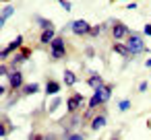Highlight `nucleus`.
I'll return each mask as SVG.
<instances>
[{"label":"nucleus","mask_w":151,"mask_h":140,"mask_svg":"<svg viewBox=\"0 0 151 140\" xmlns=\"http://www.w3.org/2000/svg\"><path fill=\"white\" fill-rule=\"evenodd\" d=\"M124 43H126V48H128V52H130V56H132V58L149 52V48L145 45V41H143L141 33H137V31H130V33H128V37L124 39Z\"/></svg>","instance_id":"nucleus-1"},{"label":"nucleus","mask_w":151,"mask_h":140,"mask_svg":"<svg viewBox=\"0 0 151 140\" xmlns=\"http://www.w3.org/2000/svg\"><path fill=\"white\" fill-rule=\"evenodd\" d=\"M66 39L62 35H56L54 41L50 43V60L52 62H58V60H64L66 58Z\"/></svg>","instance_id":"nucleus-2"},{"label":"nucleus","mask_w":151,"mask_h":140,"mask_svg":"<svg viewBox=\"0 0 151 140\" xmlns=\"http://www.w3.org/2000/svg\"><path fill=\"white\" fill-rule=\"evenodd\" d=\"M23 45H25L23 35H17V37H15V39H13L9 45H4V48H2V52H0V58H2V62H6V60H9L13 54H17V52H19Z\"/></svg>","instance_id":"nucleus-3"},{"label":"nucleus","mask_w":151,"mask_h":140,"mask_svg":"<svg viewBox=\"0 0 151 140\" xmlns=\"http://www.w3.org/2000/svg\"><path fill=\"white\" fill-rule=\"evenodd\" d=\"M110 33H112V39L114 41H124L128 37L130 29L124 23H120V21H110Z\"/></svg>","instance_id":"nucleus-4"},{"label":"nucleus","mask_w":151,"mask_h":140,"mask_svg":"<svg viewBox=\"0 0 151 140\" xmlns=\"http://www.w3.org/2000/svg\"><path fill=\"white\" fill-rule=\"evenodd\" d=\"M70 31H73V35H77V37H89V31H91V25L85 21V19H75L70 25Z\"/></svg>","instance_id":"nucleus-5"},{"label":"nucleus","mask_w":151,"mask_h":140,"mask_svg":"<svg viewBox=\"0 0 151 140\" xmlns=\"http://www.w3.org/2000/svg\"><path fill=\"white\" fill-rule=\"evenodd\" d=\"M83 103H85V97H83L81 93H73V95L66 99V111H68V113H81Z\"/></svg>","instance_id":"nucleus-6"},{"label":"nucleus","mask_w":151,"mask_h":140,"mask_svg":"<svg viewBox=\"0 0 151 140\" xmlns=\"http://www.w3.org/2000/svg\"><path fill=\"white\" fill-rule=\"evenodd\" d=\"M6 82H9V87H11V93H17V91L23 89V85H25V76H23L21 70H13V72L9 74Z\"/></svg>","instance_id":"nucleus-7"},{"label":"nucleus","mask_w":151,"mask_h":140,"mask_svg":"<svg viewBox=\"0 0 151 140\" xmlns=\"http://www.w3.org/2000/svg\"><path fill=\"white\" fill-rule=\"evenodd\" d=\"M106 124H108V111H106V107H99V113L93 115V119L89 122V128L95 132V130H101Z\"/></svg>","instance_id":"nucleus-8"},{"label":"nucleus","mask_w":151,"mask_h":140,"mask_svg":"<svg viewBox=\"0 0 151 140\" xmlns=\"http://www.w3.org/2000/svg\"><path fill=\"white\" fill-rule=\"evenodd\" d=\"M93 91H95V93H97V95L101 97V101H104V103H108V101L112 99V91H114V85H112V82H104L101 87H97V89H93Z\"/></svg>","instance_id":"nucleus-9"},{"label":"nucleus","mask_w":151,"mask_h":140,"mask_svg":"<svg viewBox=\"0 0 151 140\" xmlns=\"http://www.w3.org/2000/svg\"><path fill=\"white\" fill-rule=\"evenodd\" d=\"M112 52H114L116 56H122L124 60H130V58H132L124 41H114V43H112Z\"/></svg>","instance_id":"nucleus-10"},{"label":"nucleus","mask_w":151,"mask_h":140,"mask_svg":"<svg viewBox=\"0 0 151 140\" xmlns=\"http://www.w3.org/2000/svg\"><path fill=\"white\" fill-rule=\"evenodd\" d=\"M85 85H87L89 89H97V87H101V85H104V78H101V74H99V72H89V74H87Z\"/></svg>","instance_id":"nucleus-11"},{"label":"nucleus","mask_w":151,"mask_h":140,"mask_svg":"<svg viewBox=\"0 0 151 140\" xmlns=\"http://www.w3.org/2000/svg\"><path fill=\"white\" fill-rule=\"evenodd\" d=\"M42 91V87L37 85V82H25L23 85V89L21 91H17L21 97H29V95H35V93H40Z\"/></svg>","instance_id":"nucleus-12"},{"label":"nucleus","mask_w":151,"mask_h":140,"mask_svg":"<svg viewBox=\"0 0 151 140\" xmlns=\"http://www.w3.org/2000/svg\"><path fill=\"white\" fill-rule=\"evenodd\" d=\"M54 37H56V31H54V29H42V33H40V43H42V45H50V43L54 41Z\"/></svg>","instance_id":"nucleus-13"},{"label":"nucleus","mask_w":151,"mask_h":140,"mask_svg":"<svg viewBox=\"0 0 151 140\" xmlns=\"http://www.w3.org/2000/svg\"><path fill=\"white\" fill-rule=\"evenodd\" d=\"M77 80H79V78H77V74H75L70 68H66V70L62 72V82H64V87H75V85H77Z\"/></svg>","instance_id":"nucleus-14"},{"label":"nucleus","mask_w":151,"mask_h":140,"mask_svg":"<svg viewBox=\"0 0 151 140\" xmlns=\"http://www.w3.org/2000/svg\"><path fill=\"white\" fill-rule=\"evenodd\" d=\"M25 62H27V60L21 56V52H17V54H13V56L9 58V66H11L13 70H19V68H21V64H25Z\"/></svg>","instance_id":"nucleus-15"},{"label":"nucleus","mask_w":151,"mask_h":140,"mask_svg":"<svg viewBox=\"0 0 151 140\" xmlns=\"http://www.w3.org/2000/svg\"><path fill=\"white\" fill-rule=\"evenodd\" d=\"M60 89H62V82H58V80H52V78H50V80L46 82V95H52V97H54V95L60 93Z\"/></svg>","instance_id":"nucleus-16"},{"label":"nucleus","mask_w":151,"mask_h":140,"mask_svg":"<svg viewBox=\"0 0 151 140\" xmlns=\"http://www.w3.org/2000/svg\"><path fill=\"white\" fill-rule=\"evenodd\" d=\"M13 15H15V6L13 4H4L2 6V13H0V25H4Z\"/></svg>","instance_id":"nucleus-17"},{"label":"nucleus","mask_w":151,"mask_h":140,"mask_svg":"<svg viewBox=\"0 0 151 140\" xmlns=\"http://www.w3.org/2000/svg\"><path fill=\"white\" fill-rule=\"evenodd\" d=\"M104 105H106V103L101 101V97L93 91V95H91L89 101H87V107H91V109H99V107H104Z\"/></svg>","instance_id":"nucleus-18"},{"label":"nucleus","mask_w":151,"mask_h":140,"mask_svg":"<svg viewBox=\"0 0 151 140\" xmlns=\"http://www.w3.org/2000/svg\"><path fill=\"white\" fill-rule=\"evenodd\" d=\"M15 130V126L9 122V117L6 115H2V126H0V136H2V138H6V134L9 132H13Z\"/></svg>","instance_id":"nucleus-19"},{"label":"nucleus","mask_w":151,"mask_h":140,"mask_svg":"<svg viewBox=\"0 0 151 140\" xmlns=\"http://www.w3.org/2000/svg\"><path fill=\"white\" fill-rule=\"evenodd\" d=\"M35 23H37V27H40V29H54V23H52L50 19H46V17L35 15Z\"/></svg>","instance_id":"nucleus-20"},{"label":"nucleus","mask_w":151,"mask_h":140,"mask_svg":"<svg viewBox=\"0 0 151 140\" xmlns=\"http://www.w3.org/2000/svg\"><path fill=\"white\" fill-rule=\"evenodd\" d=\"M60 103H62V99L54 95V99H52V103H50V107H48V113H56V109L60 107Z\"/></svg>","instance_id":"nucleus-21"},{"label":"nucleus","mask_w":151,"mask_h":140,"mask_svg":"<svg viewBox=\"0 0 151 140\" xmlns=\"http://www.w3.org/2000/svg\"><path fill=\"white\" fill-rule=\"evenodd\" d=\"M11 72H13V68L9 66V62H2V64H0V76H2V78H9Z\"/></svg>","instance_id":"nucleus-22"},{"label":"nucleus","mask_w":151,"mask_h":140,"mask_svg":"<svg viewBox=\"0 0 151 140\" xmlns=\"http://www.w3.org/2000/svg\"><path fill=\"white\" fill-rule=\"evenodd\" d=\"M130 105H132L130 99H120V101H118V109H120V111H128Z\"/></svg>","instance_id":"nucleus-23"},{"label":"nucleus","mask_w":151,"mask_h":140,"mask_svg":"<svg viewBox=\"0 0 151 140\" xmlns=\"http://www.w3.org/2000/svg\"><path fill=\"white\" fill-rule=\"evenodd\" d=\"M101 31H104V25H95V27H91L89 37H99V35H101Z\"/></svg>","instance_id":"nucleus-24"},{"label":"nucleus","mask_w":151,"mask_h":140,"mask_svg":"<svg viewBox=\"0 0 151 140\" xmlns=\"http://www.w3.org/2000/svg\"><path fill=\"white\" fill-rule=\"evenodd\" d=\"M85 138H87V134H83V132H70L66 140H85Z\"/></svg>","instance_id":"nucleus-25"},{"label":"nucleus","mask_w":151,"mask_h":140,"mask_svg":"<svg viewBox=\"0 0 151 140\" xmlns=\"http://www.w3.org/2000/svg\"><path fill=\"white\" fill-rule=\"evenodd\" d=\"M19 52H21V56H23L25 60H29V58H31V54H33V50H31V48H27V45H23Z\"/></svg>","instance_id":"nucleus-26"},{"label":"nucleus","mask_w":151,"mask_h":140,"mask_svg":"<svg viewBox=\"0 0 151 140\" xmlns=\"http://www.w3.org/2000/svg\"><path fill=\"white\" fill-rule=\"evenodd\" d=\"M58 4L62 6V11H66V13H70L73 11V4L68 2V0H58Z\"/></svg>","instance_id":"nucleus-27"},{"label":"nucleus","mask_w":151,"mask_h":140,"mask_svg":"<svg viewBox=\"0 0 151 140\" xmlns=\"http://www.w3.org/2000/svg\"><path fill=\"white\" fill-rule=\"evenodd\" d=\"M27 140H44V134H40V132H31V134L27 136Z\"/></svg>","instance_id":"nucleus-28"},{"label":"nucleus","mask_w":151,"mask_h":140,"mask_svg":"<svg viewBox=\"0 0 151 140\" xmlns=\"http://www.w3.org/2000/svg\"><path fill=\"white\" fill-rule=\"evenodd\" d=\"M143 33H145L147 37H151V23H147V25L143 27Z\"/></svg>","instance_id":"nucleus-29"},{"label":"nucleus","mask_w":151,"mask_h":140,"mask_svg":"<svg viewBox=\"0 0 151 140\" xmlns=\"http://www.w3.org/2000/svg\"><path fill=\"white\" fill-rule=\"evenodd\" d=\"M147 89H149V85H147V80H143V82L139 85V91H141V93H145Z\"/></svg>","instance_id":"nucleus-30"},{"label":"nucleus","mask_w":151,"mask_h":140,"mask_svg":"<svg viewBox=\"0 0 151 140\" xmlns=\"http://www.w3.org/2000/svg\"><path fill=\"white\" fill-rule=\"evenodd\" d=\"M9 89H11V87H9V85H0V95H2V97H4V95H6V91H9Z\"/></svg>","instance_id":"nucleus-31"},{"label":"nucleus","mask_w":151,"mask_h":140,"mask_svg":"<svg viewBox=\"0 0 151 140\" xmlns=\"http://www.w3.org/2000/svg\"><path fill=\"white\" fill-rule=\"evenodd\" d=\"M85 56H87V58H93V56H95V54H93V48H85Z\"/></svg>","instance_id":"nucleus-32"},{"label":"nucleus","mask_w":151,"mask_h":140,"mask_svg":"<svg viewBox=\"0 0 151 140\" xmlns=\"http://www.w3.org/2000/svg\"><path fill=\"white\" fill-rule=\"evenodd\" d=\"M44 140H60L56 134H48V136H44Z\"/></svg>","instance_id":"nucleus-33"},{"label":"nucleus","mask_w":151,"mask_h":140,"mask_svg":"<svg viewBox=\"0 0 151 140\" xmlns=\"http://www.w3.org/2000/svg\"><path fill=\"white\" fill-rule=\"evenodd\" d=\"M126 9H128V11H134V9H137V2H126Z\"/></svg>","instance_id":"nucleus-34"},{"label":"nucleus","mask_w":151,"mask_h":140,"mask_svg":"<svg viewBox=\"0 0 151 140\" xmlns=\"http://www.w3.org/2000/svg\"><path fill=\"white\" fill-rule=\"evenodd\" d=\"M145 66H147V68H151V58H149V60L145 62Z\"/></svg>","instance_id":"nucleus-35"},{"label":"nucleus","mask_w":151,"mask_h":140,"mask_svg":"<svg viewBox=\"0 0 151 140\" xmlns=\"http://www.w3.org/2000/svg\"><path fill=\"white\" fill-rule=\"evenodd\" d=\"M110 140H120V138H118V136H112V138H110Z\"/></svg>","instance_id":"nucleus-36"},{"label":"nucleus","mask_w":151,"mask_h":140,"mask_svg":"<svg viewBox=\"0 0 151 140\" xmlns=\"http://www.w3.org/2000/svg\"><path fill=\"white\" fill-rule=\"evenodd\" d=\"M2 2H4V4H11V0H2Z\"/></svg>","instance_id":"nucleus-37"},{"label":"nucleus","mask_w":151,"mask_h":140,"mask_svg":"<svg viewBox=\"0 0 151 140\" xmlns=\"http://www.w3.org/2000/svg\"><path fill=\"white\" fill-rule=\"evenodd\" d=\"M130 2H137V0H130Z\"/></svg>","instance_id":"nucleus-38"},{"label":"nucleus","mask_w":151,"mask_h":140,"mask_svg":"<svg viewBox=\"0 0 151 140\" xmlns=\"http://www.w3.org/2000/svg\"><path fill=\"white\" fill-rule=\"evenodd\" d=\"M110 2H114V0H110Z\"/></svg>","instance_id":"nucleus-39"}]
</instances>
